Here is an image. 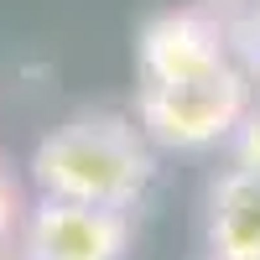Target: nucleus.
<instances>
[{"mask_svg":"<svg viewBox=\"0 0 260 260\" xmlns=\"http://www.w3.org/2000/svg\"><path fill=\"white\" fill-rule=\"evenodd\" d=\"M31 177L42 198L130 208L151 187L156 161H151L146 130L136 120H125L120 110H83L37 141Z\"/></svg>","mask_w":260,"mask_h":260,"instance_id":"1","label":"nucleus"},{"mask_svg":"<svg viewBox=\"0 0 260 260\" xmlns=\"http://www.w3.org/2000/svg\"><path fill=\"white\" fill-rule=\"evenodd\" d=\"M130 255V219L125 208L42 198L26 224V260H125Z\"/></svg>","mask_w":260,"mask_h":260,"instance_id":"3","label":"nucleus"},{"mask_svg":"<svg viewBox=\"0 0 260 260\" xmlns=\"http://www.w3.org/2000/svg\"><path fill=\"white\" fill-rule=\"evenodd\" d=\"M16 187H11V177H6V172H0V240H6V234L16 229Z\"/></svg>","mask_w":260,"mask_h":260,"instance_id":"7","label":"nucleus"},{"mask_svg":"<svg viewBox=\"0 0 260 260\" xmlns=\"http://www.w3.org/2000/svg\"><path fill=\"white\" fill-rule=\"evenodd\" d=\"M208 250L213 260H260V172L234 167L208 192Z\"/></svg>","mask_w":260,"mask_h":260,"instance_id":"5","label":"nucleus"},{"mask_svg":"<svg viewBox=\"0 0 260 260\" xmlns=\"http://www.w3.org/2000/svg\"><path fill=\"white\" fill-rule=\"evenodd\" d=\"M240 167H255L260 172V115H250V120H240Z\"/></svg>","mask_w":260,"mask_h":260,"instance_id":"6","label":"nucleus"},{"mask_svg":"<svg viewBox=\"0 0 260 260\" xmlns=\"http://www.w3.org/2000/svg\"><path fill=\"white\" fill-rule=\"evenodd\" d=\"M219 62H229L224 31L213 26L208 16H198V11H172V16H156V21L141 31V42H136V68H141V83L192 78V73L219 68Z\"/></svg>","mask_w":260,"mask_h":260,"instance_id":"4","label":"nucleus"},{"mask_svg":"<svg viewBox=\"0 0 260 260\" xmlns=\"http://www.w3.org/2000/svg\"><path fill=\"white\" fill-rule=\"evenodd\" d=\"M245 110H250V83L234 62H219L208 73L172 78V83H141V94H136L141 130L172 151L219 146L224 136L240 130Z\"/></svg>","mask_w":260,"mask_h":260,"instance_id":"2","label":"nucleus"}]
</instances>
